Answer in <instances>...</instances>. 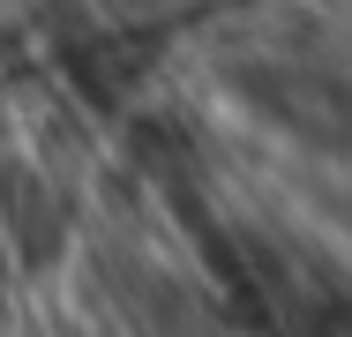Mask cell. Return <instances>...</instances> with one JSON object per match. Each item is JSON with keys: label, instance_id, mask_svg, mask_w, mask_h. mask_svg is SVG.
Instances as JSON below:
<instances>
[]
</instances>
